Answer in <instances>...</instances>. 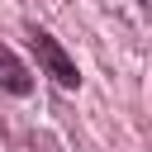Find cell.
Returning <instances> with one entry per match:
<instances>
[{
  "label": "cell",
  "mask_w": 152,
  "mask_h": 152,
  "mask_svg": "<svg viewBox=\"0 0 152 152\" xmlns=\"http://www.w3.org/2000/svg\"><path fill=\"white\" fill-rule=\"evenodd\" d=\"M28 48L38 52V66H43V71H48V76H52L57 86H66V90H71V86H81V71H76V62H71V57L62 52V43H57V38H52L48 28L28 24Z\"/></svg>",
  "instance_id": "obj_1"
},
{
  "label": "cell",
  "mask_w": 152,
  "mask_h": 152,
  "mask_svg": "<svg viewBox=\"0 0 152 152\" xmlns=\"http://www.w3.org/2000/svg\"><path fill=\"white\" fill-rule=\"evenodd\" d=\"M0 90H10V95H28L33 90V76H28V66L0 43Z\"/></svg>",
  "instance_id": "obj_2"
}]
</instances>
